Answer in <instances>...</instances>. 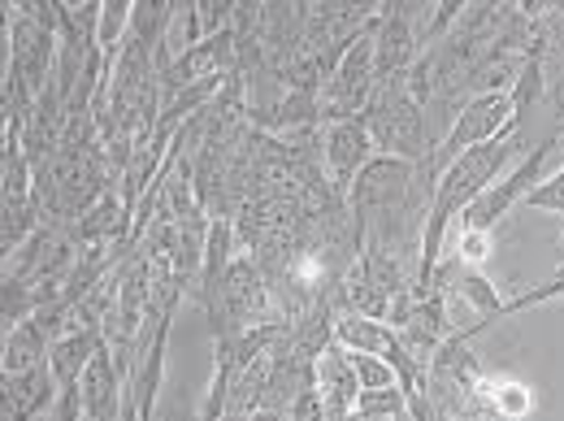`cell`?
<instances>
[{
  "label": "cell",
  "instance_id": "6da1fadb",
  "mask_svg": "<svg viewBox=\"0 0 564 421\" xmlns=\"http://www.w3.org/2000/svg\"><path fill=\"white\" fill-rule=\"evenodd\" d=\"M360 118H365V127L373 136V148L382 156H400V161L425 165L434 156V148H438L434 136H430V118H425L422 100L409 87V74L378 78V87L369 96V109Z\"/></svg>",
  "mask_w": 564,
  "mask_h": 421
},
{
  "label": "cell",
  "instance_id": "7a4b0ae2",
  "mask_svg": "<svg viewBox=\"0 0 564 421\" xmlns=\"http://www.w3.org/2000/svg\"><path fill=\"white\" fill-rule=\"evenodd\" d=\"M4 26H9L4 78L22 83L40 100L53 87V71H57V4H9Z\"/></svg>",
  "mask_w": 564,
  "mask_h": 421
},
{
  "label": "cell",
  "instance_id": "3957f363",
  "mask_svg": "<svg viewBox=\"0 0 564 421\" xmlns=\"http://www.w3.org/2000/svg\"><path fill=\"white\" fill-rule=\"evenodd\" d=\"M517 131H525V122H521V114H517V105H512V91H482V96H469V100L460 105L456 122L447 127L443 143H438L434 156H430L434 179H438V170H443L447 161H456L460 152H469V148H478V143L508 140V136H517Z\"/></svg>",
  "mask_w": 564,
  "mask_h": 421
},
{
  "label": "cell",
  "instance_id": "277c9868",
  "mask_svg": "<svg viewBox=\"0 0 564 421\" xmlns=\"http://www.w3.org/2000/svg\"><path fill=\"white\" fill-rule=\"evenodd\" d=\"M373 18H378V13H373ZM373 18H369V26L348 44V53L339 57V66L330 71V78H326L322 91H317L322 127L360 118V114L369 109V96H373V87H378V66H373Z\"/></svg>",
  "mask_w": 564,
  "mask_h": 421
},
{
  "label": "cell",
  "instance_id": "5b68a950",
  "mask_svg": "<svg viewBox=\"0 0 564 421\" xmlns=\"http://www.w3.org/2000/svg\"><path fill=\"white\" fill-rule=\"evenodd\" d=\"M413 4H378L373 18V66L378 78H400L422 62V31Z\"/></svg>",
  "mask_w": 564,
  "mask_h": 421
},
{
  "label": "cell",
  "instance_id": "8992f818",
  "mask_svg": "<svg viewBox=\"0 0 564 421\" xmlns=\"http://www.w3.org/2000/svg\"><path fill=\"white\" fill-rule=\"evenodd\" d=\"M378 156L373 136L365 127V118H348V122H330L322 127V170H326V183L335 187L339 201H348L356 174Z\"/></svg>",
  "mask_w": 564,
  "mask_h": 421
},
{
  "label": "cell",
  "instance_id": "52a82bcc",
  "mask_svg": "<svg viewBox=\"0 0 564 421\" xmlns=\"http://www.w3.org/2000/svg\"><path fill=\"white\" fill-rule=\"evenodd\" d=\"M57 404V378L48 365L0 378V421H40Z\"/></svg>",
  "mask_w": 564,
  "mask_h": 421
},
{
  "label": "cell",
  "instance_id": "ba28073f",
  "mask_svg": "<svg viewBox=\"0 0 564 421\" xmlns=\"http://www.w3.org/2000/svg\"><path fill=\"white\" fill-rule=\"evenodd\" d=\"M317 391L326 400V413L330 421H344L356 409V396H360V382H356L352 369V352L330 344V348L317 356Z\"/></svg>",
  "mask_w": 564,
  "mask_h": 421
},
{
  "label": "cell",
  "instance_id": "9c48e42d",
  "mask_svg": "<svg viewBox=\"0 0 564 421\" xmlns=\"http://www.w3.org/2000/svg\"><path fill=\"white\" fill-rule=\"evenodd\" d=\"M105 331H66L53 339V352H48V369L57 378V391L62 387H74L83 378V369L91 365V356L105 348Z\"/></svg>",
  "mask_w": 564,
  "mask_h": 421
},
{
  "label": "cell",
  "instance_id": "30bf717a",
  "mask_svg": "<svg viewBox=\"0 0 564 421\" xmlns=\"http://www.w3.org/2000/svg\"><path fill=\"white\" fill-rule=\"evenodd\" d=\"M48 352H53V335L31 317V322L4 331L0 374H26V369H40V365H48Z\"/></svg>",
  "mask_w": 564,
  "mask_h": 421
},
{
  "label": "cell",
  "instance_id": "8fae6325",
  "mask_svg": "<svg viewBox=\"0 0 564 421\" xmlns=\"http://www.w3.org/2000/svg\"><path fill=\"white\" fill-rule=\"evenodd\" d=\"M44 226H48V222H44L40 196H31V201H0V248H4V257H13V252H18L26 239H35Z\"/></svg>",
  "mask_w": 564,
  "mask_h": 421
},
{
  "label": "cell",
  "instance_id": "7c38bea8",
  "mask_svg": "<svg viewBox=\"0 0 564 421\" xmlns=\"http://www.w3.org/2000/svg\"><path fill=\"white\" fill-rule=\"evenodd\" d=\"M482 391H487V404L495 409V418L499 421H530L534 418V409H539L530 382H521V378H503V374H495L491 378V374H487Z\"/></svg>",
  "mask_w": 564,
  "mask_h": 421
},
{
  "label": "cell",
  "instance_id": "4fadbf2b",
  "mask_svg": "<svg viewBox=\"0 0 564 421\" xmlns=\"http://www.w3.org/2000/svg\"><path fill=\"white\" fill-rule=\"evenodd\" d=\"M352 369L360 391H382V387H400V374L391 360L373 356V352H352Z\"/></svg>",
  "mask_w": 564,
  "mask_h": 421
},
{
  "label": "cell",
  "instance_id": "5bb4252c",
  "mask_svg": "<svg viewBox=\"0 0 564 421\" xmlns=\"http://www.w3.org/2000/svg\"><path fill=\"white\" fill-rule=\"evenodd\" d=\"M547 300H564V266L547 282H539V287H530V291H521V295L503 300L499 317H512V313H521V309H530V304H547Z\"/></svg>",
  "mask_w": 564,
  "mask_h": 421
},
{
  "label": "cell",
  "instance_id": "9a60e30c",
  "mask_svg": "<svg viewBox=\"0 0 564 421\" xmlns=\"http://www.w3.org/2000/svg\"><path fill=\"white\" fill-rule=\"evenodd\" d=\"M525 209L564 213V165H561V170H552V174H543V179L530 187V196H525Z\"/></svg>",
  "mask_w": 564,
  "mask_h": 421
},
{
  "label": "cell",
  "instance_id": "2e32d148",
  "mask_svg": "<svg viewBox=\"0 0 564 421\" xmlns=\"http://www.w3.org/2000/svg\"><path fill=\"white\" fill-rule=\"evenodd\" d=\"M495 248V235L491 230H456V261L469 266V270H482V261L491 257Z\"/></svg>",
  "mask_w": 564,
  "mask_h": 421
},
{
  "label": "cell",
  "instance_id": "e0dca14e",
  "mask_svg": "<svg viewBox=\"0 0 564 421\" xmlns=\"http://www.w3.org/2000/svg\"><path fill=\"white\" fill-rule=\"evenodd\" d=\"M286 418L291 421H330V413H326L322 391H317V387H308V391H300V396H295V404L286 409Z\"/></svg>",
  "mask_w": 564,
  "mask_h": 421
},
{
  "label": "cell",
  "instance_id": "ac0fdd59",
  "mask_svg": "<svg viewBox=\"0 0 564 421\" xmlns=\"http://www.w3.org/2000/svg\"><path fill=\"white\" fill-rule=\"evenodd\" d=\"M252 421H291L286 413H274V409H261V413H252Z\"/></svg>",
  "mask_w": 564,
  "mask_h": 421
},
{
  "label": "cell",
  "instance_id": "d6986e66",
  "mask_svg": "<svg viewBox=\"0 0 564 421\" xmlns=\"http://www.w3.org/2000/svg\"><path fill=\"white\" fill-rule=\"evenodd\" d=\"M561 252H564V235H561Z\"/></svg>",
  "mask_w": 564,
  "mask_h": 421
}]
</instances>
